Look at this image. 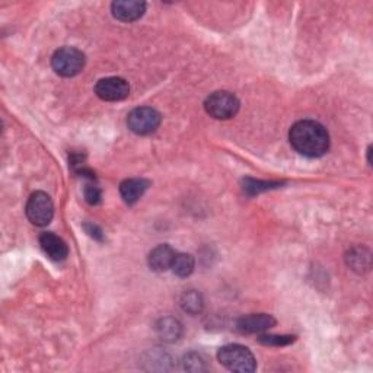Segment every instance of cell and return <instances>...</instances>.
Returning <instances> with one entry per match:
<instances>
[{
    "instance_id": "cell-1",
    "label": "cell",
    "mask_w": 373,
    "mask_h": 373,
    "mask_svg": "<svg viewBox=\"0 0 373 373\" xmlns=\"http://www.w3.org/2000/svg\"><path fill=\"white\" fill-rule=\"evenodd\" d=\"M290 145L306 158H321L330 149V134L327 128L314 120L294 123L289 132Z\"/></svg>"
},
{
    "instance_id": "cell-2",
    "label": "cell",
    "mask_w": 373,
    "mask_h": 373,
    "mask_svg": "<svg viewBox=\"0 0 373 373\" xmlns=\"http://www.w3.org/2000/svg\"><path fill=\"white\" fill-rule=\"evenodd\" d=\"M219 363L232 372L251 373L256 369V360L251 350L241 344H228L217 352Z\"/></svg>"
},
{
    "instance_id": "cell-3",
    "label": "cell",
    "mask_w": 373,
    "mask_h": 373,
    "mask_svg": "<svg viewBox=\"0 0 373 373\" xmlns=\"http://www.w3.org/2000/svg\"><path fill=\"white\" fill-rule=\"evenodd\" d=\"M85 54L74 47H61L51 57V66L63 78H73L85 68Z\"/></svg>"
},
{
    "instance_id": "cell-4",
    "label": "cell",
    "mask_w": 373,
    "mask_h": 373,
    "mask_svg": "<svg viewBox=\"0 0 373 373\" xmlns=\"http://www.w3.org/2000/svg\"><path fill=\"white\" fill-rule=\"evenodd\" d=\"M241 107L239 99L228 91H217L208 97L204 102V110L216 120L234 119Z\"/></svg>"
},
{
    "instance_id": "cell-5",
    "label": "cell",
    "mask_w": 373,
    "mask_h": 373,
    "mask_svg": "<svg viewBox=\"0 0 373 373\" xmlns=\"http://www.w3.org/2000/svg\"><path fill=\"white\" fill-rule=\"evenodd\" d=\"M28 221L35 226H47L54 216V204L51 197L44 191H35L28 199L27 208Z\"/></svg>"
},
{
    "instance_id": "cell-6",
    "label": "cell",
    "mask_w": 373,
    "mask_h": 373,
    "mask_svg": "<svg viewBox=\"0 0 373 373\" xmlns=\"http://www.w3.org/2000/svg\"><path fill=\"white\" fill-rule=\"evenodd\" d=\"M161 114L150 107L134 108L127 117V125L139 136H148L155 133L161 125Z\"/></svg>"
},
{
    "instance_id": "cell-7",
    "label": "cell",
    "mask_w": 373,
    "mask_h": 373,
    "mask_svg": "<svg viewBox=\"0 0 373 373\" xmlns=\"http://www.w3.org/2000/svg\"><path fill=\"white\" fill-rule=\"evenodd\" d=\"M95 94L98 98L107 102L123 101L130 94V86L123 78H105L98 81L95 85Z\"/></svg>"
},
{
    "instance_id": "cell-8",
    "label": "cell",
    "mask_w": 373,
    "mask_h": 373,
    "mask_svg": "<svg viewBox=\"0 0 373 373\" xmlns=\"http://www.w3.org/2000/svg\"><path fill=\"white\" fill-rule=\"evenodd\" d=\"M276 325V319L268 314H251L236 321V331L241 334H259Z\"/></svg>"
},
{
    "instance_id": "cell-9",
    "label": "cell",
    "mask_w": 373,
    "mask_h": 373,
    "mask_svg": "<svg viewBox=\"0 0 373 373\" xmlns=\"http://www.w3.org/2000/svg\"><path fill=\"white\" fill-rule=\"evenodd\" d=\"M114 18L123 22H133L140 19L146 12V3L140 0H117L111 5Z\"/></svg>"
},
{
    "instance_id": "cell-10",
    "label": "cell",
    "mask_w": 373,
    "mask_h": 373,
    "mask_svg": "<svg viewBox=\"0 0 373 373\" xmlns=\"http://www.w3.org/2000/svg\"><path fill=\"white\" fill-rule=\"evenodd\" d=\"M40 245L50 260L64 261L68 259V255H69L68 243L53 232L41 234Z\"/></svg>"
},
{
    "instance_id": "cell-11",
    "label": "cell",
    "mask_w": 373,
    "mask_h": 373,
    "mask_svg": "<svg viewBox=\"0 0 373 373\" xmlns=\"http://www.w3.org/2000/svg\"><path fill=\"white\" fill-rule=\"evenodd\" d=\"M177 252L174 251L172 247H170L168 243H162V245H158L157 248H153L149 254V267L153 270V272H166V270L172 267L174 259H175Z\"/></svg>"
},
{
    "instance_id": "cell-12",
    "label": "cell",
    "mask_w": 373,
    "mask_h": 373,
    "mask_svg": "<svg viewBox=\"0 0 373 373\" xmlns=\"http://www.w3.org/2000/svg\"><path fill=\"white\" fill-rule=\"evenodd\" d=\"M150 183L143 178H128L120 184V194L127 204H134L148 191Z\"/></svg>"
},
{
    "instance_id": "cell-13",
    "label": "cell",
    "mask_w": 373,
    "mask_h": 373,
    "mask_svg": "<svg viewBox=\"0 0 373 373\" xmlns=\"http://www.w3.org/2000/svg\"><path fill=\"white\" fill-rule=\"evenodd\" d=\"M157 334L159 339L165 343H174L181 339L183 336V325L179 324V321L171 316L161 318L157 323Z\"/></svg>"
},
{
    "instance_id": "cell-14",
    "label": "cell",
    "mask_w": 373,
    "mask_h": 373,
    "mask_svg": "<svg viewBox=\"0 0 373 373\" xmlns=\"http://www.w3.org/2000/svg\"><path fill=\"white\" fill-rule=\"evenodd\" d=\"M347 264L352 267V270L357 273H362L363 270H369L370 267V256L366 250L362 248H353L349 255L345 256Z\"/></svg>"
},
{
    "instance_id": "cell-15",
    "label": "cell",
    "mask_w": 373,
    "mask_h": 373,
    "mask_svg": "<svg viewBox=\"0 0 373 373\" xmlns=\"http://www.w3.org/2000/svg\"><path fill=\"white\" fill-rule=\"evenodd\" d=\"M194 267H196L194 256L190 254H177L171 268L178 277H188L192 272H194Z\"/></svg>"
},
{
    "instance_id": "cell-16",
    "label": "cell",
    "mask_w": 373,
    "mask_h": 373,
    "mask_svg": "<svg viewBox=\"0 0 373 373\" xmlns=\"http://www.w3.org/2000/svg\"><path fill=\"white\" fill-rule=\"evenodd\" d=\"M203 306H204L203 296L196 290H188L181 296V308L187 314L191 315L200 314L203 311Z\"/></svg>"
},
{
    "instance_id": "cell-17",
    "label": "cell",
    "mask_w": 373,
    "mask_h": 373,
    "mask_svg": "<svg viewBox=\"0 0 373 373\" xmlns=\"http://www.w3.org/2000/svg\"><path fill=\"white\" fill-rule=\"evenodd\" d=\"M280 183H272V181H259V179L254 178H245L243 179V191L247 192L250 196H256L260 194V192L268 191L280 187Z\"/></svg>"
},
{
    "instance_id": "cell-18",
    "label": "cell",
    "mask_w": 373,
    "mask_h": 373,
    "mask_svg": "<svg viewBox=\"0 0 373 373\" xmlns=\"http://www.w3.org/2000/svg\"><path fill=\"white\" fill-rule=\"evenodd\" d=\"M296 340L294 336H273V334H261L259 337V341L264 345H272V347H283L289 345Z\"/></svg>"
},
{
    "instance_id": "cell-19",
    "label": "cell",
    "mask_w": 373,
    "mask_h": 373,
    "mask_svg": "<svg viewBox=\"0 0 373 373\" xmlns=\"http://www.w3.org/2000/svg\"><path fill=\"white\" fill-rule=\"evenodd\" d=\"M83 194H85V200L91 204V205H97L101 203L102 200V191L101 188L92 181L85 185V190H83Z\"/></svg>"
},
{
    "instance_id": "cell-20",
    "label": "cell",
    "mask_w": 373,
    "mask_h": 373,
    "mask_svg": "<svg viewBox=\"0 0 373 373\" xmlns=\"http://www.w3.org/2000/svg\"><path fill=\"white\" fill-rule=\"evenodd\" d=\"M184 369L190 372H201L205 369L204 366V360L201 359L200 354L197 353H190L184 357Z\"/></svg>"
},
{
    "instance_id": "cell-21",
    "label": "cell",
    "mask_w": 373,
    "mask_h": 373,
    "mask_svg": "<svg viewBox=\"0 0 373 373\" xmlns=\"http://www.w3.org/2000/svg\"><path fill=\"white\" fill-rule=\"evenodd\" d=\"M85 229H86L88 235L95 238L97 241L104 239V235H102V230L98 226H95V225H85Z\"/></svg>"
}]
</instances>
